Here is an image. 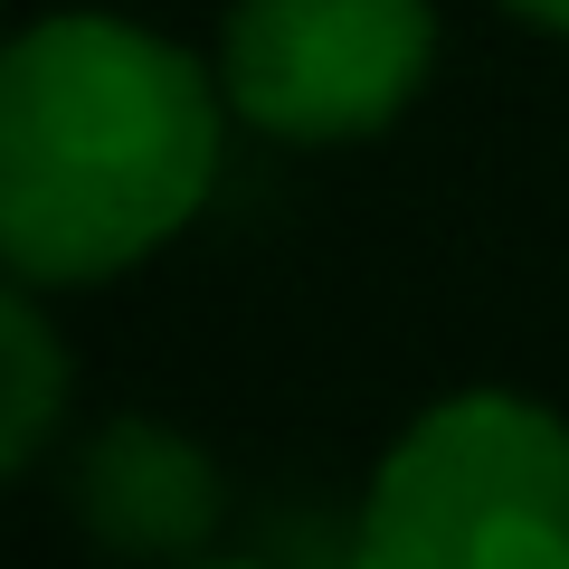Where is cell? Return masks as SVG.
<instances>
[{
	"mask_svg": "<svg viewBox=\"0 0 569 569\" xmlns=\"http://www.w3.org/2000/svg\"><path fill=\"white\" fill-rule=\"evenodd\" d=\"M228 96L181 39L58 10L0 39V266L104 284L162 257L219 190Z\"/></svg>",
	"mask_w": 569,
	"mask_h": 569,
	"instance_id": "6da1fadb",
	"label": "cell"
},
{
	"mask_svg": "<svg viewBox=\"0 0 569 569\" xmlns=\"http://www.w3.org/2000/svg\"><path fill=\"white\" fill-rule=\"evenodd\" d=\"M342 569H569V418L522 389L418 408L370 466Z\"/></svg>",
	"mask_w": 569,
	"mask_h": 569,
	"instance_id": "7a4b0ae2",
	"label": "cell"
},
{
	"mask_svg": "<svg viewBox=\"0 0 569 569\" xmlns=\"http://www.w3.org/2000/svg\"><path fill=\"white\" fill-rule=\"evenodd\" d=\"M437 67L427 0H228L219 96L266 142H370Z\"/></svg>",
	"mask_w": 569,
	"mask_h": 569,
	"instance_id": "3957f363",
	"label": "cell"
},
{
	"mask_svg": "<svg viewBox=\"0 0 569 569\" xmlns=\"http://www.w3.org/2000/svg\"><path fill=\"white\" fill-rule=\"evenodd\" d=\"M67 512L86 550L123 569H190L228 522V475L171 418H104L67 466Z\"/></svg>",
	"mask_w": 569,
	"mask_h": 569,
	"instance_id": "277c9868",
	"label": "cell"
},
{
	"mask_svg": "<svg viewBox=\"0 0 569 569\" xmlns=\"http://www.w3.org/2000/svg\"><path fill=\"white\" fill-rule=\"evenodd\" d=\"M48 284L0 266V485H20L58 447L67 408H77V351L39 305Z\"/></svg>",
	"mask_w": 569,
	"mask_h": 569,
	"instance_id": "5b68a950",
	"label": "cell"
},
{
	"mask_svg": "<svg viewBox=\"0 0 569 569\" xmlns=\"http://www.w3.org/2000/svg\"><path fill=\"white\" fill-rule=\"evenodd\" d=\"M503 10H522L531 29H560V39H569V0H503Z\"/></svg>",
	"mask_w": 569,
	"mask_h": 569,
	"instance_id": "8992f818",
	"label": "cell"
},
{
	"mask_svg": "<svg viewBox=\"0 0 569 569\" xmlns=\"http://www.w3.org/2000/svg\"><path fill=\"white\" fill-rule=\"evenodd\" d=\"M190 569H266V560H219V550H209V560H190Z\"/></svg>",
	"mask_w": 569,
	"mask_h": 569,
	"instance_id": "52a82bcc",
	"label": "cell"
}]
</instances>
